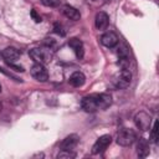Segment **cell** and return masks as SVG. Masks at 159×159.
Returning <instances> with one entry per match:
<instances>
[{"label": "cell", "mask_w": 159, "mask_h": 159, "mask_svg": "<svg viewBox=\"0 0 159 159\" xmlns=\"http://www.w3.org/2000/svg\"><path fill=\"white\" fill-rule=\"evenodd\" d=\"M92 1H96V0H92Z\"/></svg>", "instance_id": "4316f807"}, {"label": "cell", "mask_w": 159, "mask_h": 159, "mask_svg": "<svg viewBox=\"0 0 159 159\" xmlns=\"http://www.w3.org/2000/svg\"><path fill=\"white\" fill-rule=\"evenodd\" d=\"M68 81H70V83L73 87H82L84 84V82H86V77H84V75L82 72L76 71V72H73L70 76V80Z\"/></svg>", "instance_id": "e0dca14e"}, {"label": "cell", "mask_w": 159, "mask_h": 159, "mask_svg": "<svg viewBox=\"0 0 159 159\" xmlns=\"http://www.w3.org/2000/svg\"><path fill=\"white\" fill-rule=\"evenodd\" d=\"M111 143H112V137L109 134L101 135L96 140V143L93 144V147H92V154H99V153L104 152Z\"/></svg>", "instance_id": "8992f818"}, {"label": "cell", "mask_w": 159, "mask_h": 159, "mask_svg": "<svg viewBox=\"0 0 159 159\" xmlns=\"http://www.w3.org/2000/svg\"><path fill=\"white\" fill-rule=\"evenodd\" d=\"M78 140H80V137L77 134H70L61 142L60 148L61 150H72L78 144Z\"/></svg>", "instance_id": "ba28073f"}, {"label": "cell", "mask_w": 159, "mask_h": 159, "mask_svg": "<svg viewBox=\"0 0 159 159\" xmlns=\"http://www.w3.org/2000/svg\"><path fill=\"white\" fill-rule=\"evenodd\" d=\"M68 46L75 51L77 58H82L83 55H84V48H83V43L81 40L73 37V39H70L68 40Z\"/></svg>", "instance_id": "8fae6325"}, {"label": "cell", "mask_w": 159, "mask_h": 159, "mask_svg": "<svg viewBox=\"0 0 159 159\" xmlns=\"http://www.w3.org/2000/svg\"><path fill=\"white\" fill-rule=\"evenodd\" d=\"M137 139L135 132L129 128H122L117 134V143L122 147H130Z\"/></svg>", "instance_id": "7a4b0ae2"}, {"label": "cell", "mask_w": 159, "mask_h": 159, "mask_svg": "<svg viewBox=\"0 0 159 159\" xmlns=\"http://www.w3.org/2000/svg\"><path fill=\"white\" fill-rule=\"evenodd\" d=\"M129 63H130L129 51H128V48L125 46H120L118 48V65L122 68H128L129 67Z\"/></svg>", "instance_id": "30bf717a"}, {"label": "cell", "mask_w": 159, "mask_h": 159, "mask_svg": "<svg viewBox=\"0 0 159 159\" xmlns=\"http://www.w3.org/2000/svg\"><path fill=\"white\" fill-rule=\"evenodd\" d=\"M29 56L36 62V63H47L51 61L52 56H53V48H50L47 46H42V47H35L31 48L29 51Z\"/></svg>", "instance_id": "6da1fadb"}, {"label": "cell", "mask_w": 159, "mask_h": 159, "mask_svg": "<svg viewBox=\"0 0 159 159\" xmlns=\"http://www.w3.org/2000/svg\"><path fill=\"white\" fill-rule=\"evenodd\" d=\"M62 12H63V15H65L67 19H70V20L77 21V20L81 19V14H80V11H78L76 7L71 6V5H65V6L62 7Z\"/></svg>", "instance_id": "9a60e30c"}, {"label": "cell", "mask_w": 159, "mask_h": 159, "mask_svg": "<svg viewBox=\"0 0 159 159\" xmlns=\"http://www.w3.org/2000/svg\"><path fill=\"white\" fill-rule=\"evenodd\" d=\"M7 65H9V67H10V68H12L14 71H17V72H24V71H25L22 66H17V65H14V62H7Z\"/></svg>", "instance_id": "44dd1931"}, {"label": "cell", "mask_w": 159, "mask_h": 159, "mask_svg": "<svg viewBox=\"0 0 159 159\" xmlns=\"http://www.w3.org/2000/svg\"><path fill=\"white\" fill-rule=\"evenodd\" d=\"M0 92H1V84H0Z\"/></svg>", "instance_id": "d4e9b609"}, {"label": "cell", "mask_w": 159, "mask_h": 159, "mask_svg": "<svg viewBox=\"0 0 159 159\" xmlns=\"http://www.w3.org/2000/svg\"><path fill=\"white\" fill-rule=\"evenodd\" d=\"M1 56L2 58L7 62H15L19 57H20V51L15 47H6L2 52H1Z\"/></svg>", "instance_id": "7c38bea8"}, {"label": "cell", "mask_w": 159, "mask_h": 159, "mask_svg": "<svg viewBox=\"0 0 159 159\" xmlns=\"http://www.w3.org/2000/svg\"><path fill=\"white\" fill-rule=\"evenodd\" d=\"M134 123H135L137 128H139L140 130H148V129H150L152 118L147 112L142 111L134 116Z\"/></svg>", "instance_id": "5b68a950"}, {"label": "cell", "mask_w": 159, "mask_h": 159, "mask_svg": "<svg viewBox=\"0 0 159 159\" xmlns=\"http://www.w3.org/2000/svg\"><path fill=\"white\" fill-rule=\"evenodd\" d=\"M98 109H106L112 104V97L108 93H96Z\"/></svg>", "instance_id": "4fadbf2b"}, {"label": "cell", "mask_w": 159, "mask_h": 159, "mask_svg": "<svg viewBox=\"0 0 159 159\" xmlns=\"http://www.w3.org/2000/svg\"><path fill=\"white\" fill-rule=\"evenodd\" d=\"M101 42H102L103 46L111 48V47H114L116 45H118L119 39H118V36H117L113 31H108V32H106V34L102 35V37H101Z\"/></svg>", "instance_id": "9c48e42d"}, {"label": "cell", "mask_w": 159, "mask_h": 159, "mask_svg": "<svg viewBox=\"0 0 159 159\" xmlns=\"http://www.w3.org/2000/svg\"><path fill=\"white\" fill-rule=\"evenodd\" d=\"M0 57H1V53H0Z\"/></svg>", "instance_id": "484cf974"}, {"label": "cell", "mask_w": 159, "mask_h": 159, "mask_svg": "<svg viewBox=\"0 0 159 159\" xmlns=\"http://www.w3.org/2000/svg\"><path fill=\"white\" fill-rule=\"evenodd\" d=\"M94 24H96V27L98 30H106L108 27V24H109L108 15L106 12H103V11L97 12V15L94 17Z\"/></svg>", "instance_id": "5bb4252c"}, {"label": "cell", "mask_w": 159, "mask_h": 159, "mask_svg": "<svg viewBox=\"0 0 159 159\" xmlns=\"http://www.w3.org/2000/svg\"><path fill=\"white\" fill-rule=\"evenodd\" d=\"M132 82V72L128 68H122V71H119L114 78H113V83L117 88H127Z\"/></svg>", "instance_id": "3957f363"}, {"label": "cell", "mask_w": 159, "mask_h": 159, "mask_svg": "<svg viewBox=\"0 0 159 159\" xmlns=\"http://www.w3.org/2000/svg\"><path fill=\"white\" fill-rule=\"evenodd\" d=\"M152 142L158 143V120L154 122V125L152 129Z\"/></svg>", "instance_id": "ffe728a7"}, {"label": "cell", "mask_w": 159, "mask_h": 159, "mask_svg": "<svg viewBox=\"0 0 159 159\" xmlns=\"http://www.w3.org/2000/svg\"><path fill=\"white\" fill-rule=\"evenodd\" d=\"M137 154L139 158H145L149 154V143L145 138H139L137 144Z\"/></svg>", "instance_id": "2e32d148"}, {"label": "cell", "mask_w": 159, "mask_h": 159, "mask_svg": "<svg viewBox=\"0 0 159 159\" xmlns=\"http://www.w3.org/2000/svg\"><path fill=\"white\" fill-rule=\"evenodd\" d=\"M31 17L35 20V22H41V17L37 15V12H36V10H35V9H32V10H31Z\"/></svg>", "instance_id": "7402d4cb"}, {"label": "cell", "mask_w": 159, "mask_h": 159, "mask_svg": "<svg viewBox=\"0 0 159 159\" xmlns=\"http://www.w3.org/2000/svg\"><path fill=\"white\" fill-rule=\"evenodd\" d=\"M30 73L31 76L39 81V82H46L48 80V72H47V68L42 65V63H35L31 70H30Z\"/></svg>", "instance_id": "277c9868"}, {"label": "cell", "mask_w": 159, "mask_h": 159, "mask_svg": "<svg viewBox=\"0 0 159 159\" xmlns=\"http://www.w3.org/2000/svg\"><path fill=\"white\" fill-rule=\"evenodd\" d=\"M1 108H2V104H1V102H0V109H1Z\"/></svg>", "instance_id": "cb8c5ba5"}, {"label": "cell", "mask_w": 159, "mask_h": 159, "mask_svg": "<svg viewBox=\"0 0 159 159\" xmlns=\"http://www.w3.org/2000/svg\"><path fill=\"white\" fill-rule=\"evenodd\" d=\"M81 106L82 108L86 111V112H96L98 111V106H97V101H96V94H89V96H86L82 98V102H81Z\"/></svg>", "instance_id": "52a82bcc"}, {"label": "cell", "mask_w": 159, "mask_h": 159, "mask_svg": "<svg viewBox=\"0 0 159 159\" xmlns=\"http://www.w3.org/2000/svg\"><path fill=\"white\" fill-rule=\"evenodd\" d=\"M41 2L47 7H57L61 4V0H41Z\"/></svg>", "instance_id": "d6986e66"}, {"label": "cell", "mask_w": 159, "mask_h": 159, "mask_svg": "<svg viewBox=\"0 0 159 159\" xmlns=\"http://www.w3.org/2000/svg\"><path fill=\"white\" fill-rule=\"evenodd\" d=\"M55 32H56V34H58V35H61V36H65V35H66V32L62 30V27H61L58 24H56V25H55Z\"/></svg>", "instance_id": "603a6c76"}, {"label": "cell", "mask_w": 159, "mask_h": 159, "mask_svg": "<svg viewBox=\"0 0 159 159\" xmlns=\"http://www.w3.org/2000/svg\"><path fill=\"white\" fill-rule=\"evenodd\" d=\"M76 157V154L75 153H71V150H61L58 154H57V158L58 159H63V158H66V159H72V158H75Z\"/></svg>", "instance_id": "ac0fdd59"}]
</instances>
